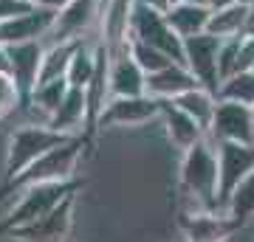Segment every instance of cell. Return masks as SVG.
<instances>
[{
  "label": "cell",
  "instance_id": "1",
  "mask_svg": "<svg viewBox=\"0 0 254 242\" xmlns=\"http://www.w3.org/2000/svg\"><path fill=\"white\" fill-rule=\"evenodd\" d=\"M218 149L206 135L195 146L184 152L181 161V192L184 197L192 200L195 211H218Z\"/></svg>",
  "mask_w": 254,
  "mask_h": 242
},
{
  "label": "cell",
  "instance_id": "2",
  "mask_svg": "<svg viewBox=\"0 0 254 242\" xmlns=\"http://www.w3.org/2000/svg\"><path fill=\"white\" fill-rule=\"evenodd\" d=\"M88 146V138L85 135H73L68 138L65 144L48 149L46 155H40L31 166L20 172L17 178L6 180V186L0 189V197H6L9 192L14 189H28V186H37V183H57V180H71L73 172H76V161H79L82 149Z\"/></svg>",
  "mask_w": 254,
  "mask_h": 242
},
{
  "label": "cell",
  "instance_id": "3",
  "mask_svg": "<svg viewBox=\"0 0 254 242\" xmlns=\"http://www.w3.org/2000/svg\"><path fill=\"white\" fill-rule=\"evenodd\" d=\"M82 189V180H57V183H37V186L20 189V200L14 203V208L9 211L6 220H0V234H9L11 228L28 225L46 217L54 206H60L65 197H71Z\"/></svg>",
  "mask_w": 254,
  "mask_h": 242
},
{
  "label": "cell",
  "instance_id": "4",
  "mask_svg": "<svg viewBox=\"0 0 254 242\" xmlns=\"http://www.w3.org/2000/svg\"><path fill=\"white\" fill-rule=\"evenodd\" d=\"M68 138H73V135L57 133V130H51L46 124H26L20 130H14L9 138V146H6V163H3L6 180L17 178L20 172L26 166H31L40 155H46L48 149L65 144Z\"/></svg>",
  "mask_w": 254,
  "mask_h": 242
},
{
  "label": "cell",
  "instance_id": "5",
  "mask_svg": "<svg viewBox=\"0 0 254 242\" xmlns=\"http://www.w3.org/2000/svg\"><path fill=\"white\" fill-rule=\"evenodd\" d=\"M130 40H141V43L164 51L173 62L184 65V40L170 28L161 9H150V6H138L136 3L133 17H130Z\"/></svg>",
  "mask_w": 254,
  "mask_h": 242
},
{
  "label": "cell",
  "instance_id": "6",
  "mask_svg": "<svg viewBox=\"0 0 254 242\" xmlns=\"http://www.w3.org/2000/svg\"><path fill=\"white\" fill-rule=\"evenodd\" d=\"M218 51H220V37L209 34H195L184 40V65L190 68L200 88L218 96L220 88V71H218Z\"/></svg>",
  "mask_w": 254,
  "mask_h": 242
},
{
  "label": "cell",
  "instance_id": "7",
  "mask_svg": "<svg viewBox=\"0 0 254 242\" xmlns=\"http://www.w3.org/2000/svg\"><path fill=\"white\" fill-rule=\"evenodd\" d=\"M206 138L215 144L229 141V144H249V146H254V113H252V107L237 104V101L218 99L212 124L206 130Z\"/></svg>",
  "mask_w": 254,
  "mask_h": 242
},
{
  "label": "cell",
  "instance_id": "8",
  "mask_svg": "<svg viewBox=\"0 0 254 242\" xmlns=\"http://www.w3.org/2000/svg\"><path fill=\"white\" fill-rule=\"evenodd\" d=\"M161 110L164 101L153 99L147 93H141V96H113L96 118V130L99 127H141L161 116Z\"/></svg>",
  "mask_w": 254,
  "mask_h": 242
},
{
  "label": "cell",
  "instance_id": "9",
  "mask_svg": "<svg viewBox=\"0 0 254 242\" xmlns=\"http://www.w3.org/2000/svg\"><path fill=\"white\" fill-rule=\"evenodd\" d=\"M73 203H76V194L65 197L60 206H54L46 217H40L34 223L11 228L9 240H14V242H65V237L71 234V225H73Z\"/></svg>",
  "mask_w": 254,
  "mask_h": 242
},
{
  "label": "cell",
  "instance_id": "10",
  "mask_svg": "<svg viewBox=\"0 0 254 242\" xmlns=\"http://www.w3.org/2000/svg\"><path fill=\"white\" fill-rule=\"evenodd\" d=\"M215 144V141H212ZM218 149V172H220V186H218V211H223L232 189L254 169V146L249 144H215Z\"/></svg>",
  "mask_w": 254,
  "mask_h": 242
},
{
  "label": "cell",
  "instance_id": "11",
  "mask_svg": "<svg viewBox=\"0 0 254 242\" xmlns=\"http://www.w3.org/2000/svg\"><path fill=\"white\" fill-rule=\"evenodd\" d=\"M102 0H71L68 6L57 11L48 43H79L88 40V28L99 17Z\"/></svg>",
  "mask_w": 254,
  "mask_h": 242
},
{
  "label": "cell",
  "instance_id": "12",
  "mask_svg": "<svg viewBox=\"0 0 254 242\" xmlns=\"http://www.w3.org/2000/svg\"><path fill=\"white\" fill-rule=\"evenodd\" d=\"M178 225L187 242H226L243 223L220 211H184Z\"/></svg>",
  "mask_w": 254,
  "mask_h": 242
},
{
  "label": "cell",
  "instance_id": "13",
  "mask_svg": "<svg viewBox=\"0 0 254 242\" xmlns=\"http://www.w3.org/2000/svg\"><path fill=\"white\" fill-rule=\"evenodd\" d=\"M57 11L37 6L28 14H20L14 20L0 23V45H17V43H46L54 26Z\"/></svg>",
  "mask_w": 254,
  "mask_h": 242
},
{
  "label": "cell",
  "instance_id": "14",
  "mask_svg": "<svg viewBox=\"0 0 254 242\" xmlns=\"http://www.w3.org/2000/svg\"><path fill=\"white\" fill-rule=\"evenodd\" d=\"M43 51L46 43H17L6 45V71L14 82H17L23 101L34 90L37 79H40V65H43Z\"/></svg>",
  "mask_w": 254,
  "mask_h": 242
},
{
  "label": "cell",
  "instance_id": "15",
  "mask_svg": "<svg viewBox=\"0 0 254 242\" xmlns=\"http://www.w3.org/2000/svg\"><path fill=\"white\" fill-rule=\"evenodd\" d=\"M108 85H110V99L113 96H141L147 93V73L136 65L127 48L110 51V71H108Z\"/></svg>",
  "mask_w": 254,
  "mask_h": 242
},
{
  "label": "cell",
  "instance_id": "16",
  "mask_svg": "<svg viewBox=\"0 0 254 242\" xmlns=\"http://www.w3.org/2000/svg\"><path fill=\"white\" fill-rule=\"evenodd\" d=\"M133 0H105L102 6V37L99 43L108 51H122L130 43V17H133Z\"/></svg>",
  "mask_w": 254,
  "mask_h": 242
},
{
  "label": "cell",
  "instance_id": "17",
  "mask_svg": "<svg viewBox=\"0 0 254 242\" xmlns=\"http://www.w3.org/2000/svg\"><path fill=\"white\" fill-rule=\"evenodd\" d=\"M192 88H198V82L190 73V68L181 62H170L161 71L147 73V96H153L158 101H173Z\"/></svg>",
  "mask_w": 254,
  "mask_h": 242
},
{
  "label": "cell",
  "instance_id": "18",
  "mask_svg": "<svg viewBox=\"0 0 254 242\" xmlns=\"http://www.w3.org/2000/svg\"><path fill=\"white\" fill-rule=\"evenodd\" d=\"M48 127L65 135H82V130H88V99H85V90L68 88L63 104L54 110Z\"/></svg>",
  "mask_w": 254,
  "mask_h": 242
},
{
  "label": "cell",
  "instance_id": "19",
  "mask_svg": "<svg viewBox=\"0 0 254 242\" xmlns=\"http://www.w3.org/2000/svg\"><path fill=\"white\" fill-rule=\"evenodd\" d=\"M209 14H212V9H209V6L184 3V0L170 3V6H167V11H164V17H167L170 28H173L181 40L195 37V34H203V31H206V26H209Z\"/></svg>",
  "mask_w": 254,
  "mask_h": 242
},
{
  "label": "cell",
  "instance_id": "20",
  "mask_svg": "<svg viewBox=\"0 0 254 242\" xmlns=\"http://www.w3.org/2000/svg\"><path fill=\"white\" fill-rule=\"evenodd\" d=\"M161 118H164V124H167V138H170L173 146L181 149V152H187L190 146H195V144L206 135L203 130H200L198 121H195L192 116H187L184 110H178L173 101H164Z\"/></svg>",
  "mask_w": 254,
  "mask_h": 242
},
{
  "label": "cell",
  "instance_id": "21",
  "mask_svg": "<svg viewBox=\"0 0 254 242\" xmlns=\"http://www.w3.org/2000/svg\"><path fill=\"white\" fill-rule=\"evenodd\" d=\"M68 79H51V82H37L34 90L26 96V104L31 110V116H37V124H46L51 121L54 110L63 104L65 93H68Z\"/></svg>",
  "mask_w": 254,
  "mask_h": 242
},
{
  "label": "cell",
  "instance_id": "22",
  "mask_svg": "<svg viewBox=\"0 0 254 242\" xmlns=\"http://www.w3.org/2000/svg\"><path fill=\"white\" fill-rule=\"evenodd\" d=\"M249 14H252V9L246 6L243 0H235V3H229L223 9H212L206 31L220 37V40L243 37L246 31H249Z\"/></svg>",
  "mask_w": 254,
  "mask_h": 242
},
{
  "label": "cell",
  "instance_id": "23",
  "mask_svg": "<svg viewBox=\"0 0 254 242\" xmlns=\"http://www.w3.org/2000/svg\"><path fill=\"white\" fill-rule=\"evenodd\" d=\"M173 104L178 110H184L187 116H192L195 121L200 124V130L206 133L209 124H212V116H215V107H218V96L215 93H209L206 88H192L187 93H181L178 99H173Z\"/></svg>",
  "mask_w": 254,
  "mask_h": 242
},
{
  "label": "cell",
  "instance_id": "24",
  "mask_svg": "<svg viewBox=\"0 0 254 242\" xmlns=\"http://www.w3.org/2000/svg\"><path fill=\"white\" fill-rule=\"evenodd\" d=\"M96 45L99 40H79V43L73 45V54H71V62H68V73H65V79L71 88H88V82H91L93 71H96Z\"/></svg>",
  "mask_w": 254,
  "mask_h": 242
},
{
  "label": "cell",
  "instance_id": "25",
  "mask_svg": "<svg viewBox=\"0 0 254 242\" xmlns=\"http://www.w3.org/2000/svg\"><path fill=\"white\" fill-rule=\"evenodd\" d=\"M73 45L76 43H48L43 51V65H40V79L37 82H51V79H65L68 62H71Z\"/></svg>",
  "mask_w": 254,
  "mask_h": 242
},
{
  "label": "cell",
  "instance_id": "26",
  "mask_svg": "<svg viewBox=\"0 0 254 242\" xmlns=\"http://www.w3.org/2000/svg\"><path fill=\"white\" fill-rule=\"evenodd\" d=\"M223 214H229L237 223H246L249 217H254V169L232 189L226 206H223Z\"/></svg>",
  "mask_w": 254,
  "mask_h": 242
},
{
  "label": "cell",
  "instance_id": "27",
  "mask_svg": "<svg viewBox=\"0 0 254 242\" xmlns=\"http://www.w3.org/2000/svg\"><path fill=\"white\" fill-rule=\"evenodd\" d=\"M218 99L254 107V71H237L232 76H226L218 88Z\"/></svg>",
  "mask_w": 254,
  "mask_h": 242
},
{
  "label": "cell",
  "instance_id": "28",
  "mask_svg": "<svg viewBox=\"0 0 254 242\" xmlns=\"http://www.w3.org/2000/svg\"><path fill=\"white\" fill-rule=\"evenodd\" d=\"M127 51H130V56L136 59V65L144 73H155V71H161V68H167V65L173 62L164 51H158V48H153V45L141 43V40H130V43H127Z\"/></svg>",
  "mask_w": 254,
  "mask_h": 242
},
{
  "label": "cell",
  "instance_id": "29",
  "mask_svg": "<svg viewBox=\"0 0 254 242\" xmlns=\"http://www.w3.org/2000/svg\"><path fill=\"white\" fill-rule=\"evenodd\" d=\"M20 104H23V93H20L17 82L9 76V71H0V121L11 116Z\"/></svg>",
  "mask_w": 254,
  "mask_h": 242
},
{
  "label": "cell",
  "instance_id": "30",
  "mask_svg": "<svg viewBox=\"0 0 254 242\" xmlns=\"http://www.w3.org/2000/svg\"><path fill=\"white\" fill-rule=\"evenodd\" d=\"M34 9H37L34 0H0V23L3 20H14L20 14H28Z\"/></svg>",
  "mask_w": 254,
  "mask_h": 242
},
{
  "label": "cell",
  "instance_id": "31",
  "mask_svg": "<svg viewBox=\"0 0 254 242\" xmlns=\"http://www.w3.org/2000/svg\"><path fill=\"white\" fill-rule=\"evenodd\" d=\"M37 6H43V9H51V11H60L63 6H68L71 0H34Z\"/></svg>",
  "mask_w": 254,
  "mask_h": 242
},
{
  "label": "cell",
  "instance_id": "32",
  "mask_svg": "<svg viewBox=\"0 0 254 242\" xmlns=\"http://www.w3.org/2000/svg\"><path fill=\"white\" fill-rule=\"evenodd\" d=\"M133 3H138V6H150V9H161V11H167V6H170L173 0H133Z\"/></svg>",
  "mask_w": 254,
  "mask_h": 242
},
{
  "label": "cell",
  "instance_id": "33",
  "mask_svg": "<svg viewBox=\"0 0 254 242\" xmlns=\"http://www.w3.org/2000/svg\"><path fill=\"white\" fill-rule=\"evenodd\" d=\"M229 3H235V0H209V9H223Z\"/></svg>",
  "mask_w": 254,
  "mask_h": 242
},
{
  "label": "cell",
  "instance_id": "34",
  "mask_svg": "<svg viewBox=\"0 0 254 242\" xmlns=\"http://www.w3.org/2000/svg\"><path fill=\"white\" fill-rule=\"evenodd\" d=\"M0 71H6V45H0Z\"/></svg>",
  "mask_w": 254,
  "mask_h": 242
},
{
  "label": "cell",
  "instance_id": "35",
  "mask_svg": "<svg viewBox=\"0 0 254 242\" xmlns=\"http://www.w3.org/2000/svg\"><path fill=\"white\" fill-rule=\"evenodd\" d=\"M249 9H252V14H249V31H246V34L254 37V6H249Z\"/></svg>",
  "mask_w": 254,
  "mask_h": 242
},
{
  "label": "cell",
  "instance_id": "36",
  "mask_svg": "<svg viewBox=\"0 0 254 242\" xmlns=\"http://www.w3.org/2000/svg\"><path fill=\"white\" fill-rule=\"evenodd\" d=\"M184 3H198V6H209V0H184Z\"/></svg>",
  "mask_w": 254,
  "mask_h": 242
},
{
  "label": "cell",
  "instance_id": "37",
  "mask_svg": "<svg viewBox=\"0 0 254 242\" xmlns=\"http://www.w3.org/2000/svg\"><path fill=\"white\" fill-rule=\"evenodd\" d=\"M243 3H246V6H254V0H243Z\"/></svg>",
  "mask_w": 254,
  "mask_h": 242
},
{
  "label": "cell",
  "instance_id": "38",
  "mask_svg": "<svg viewBox=\"0 0 254 242\" xmlns=\"http://www.w3.org/2000/svg\"><path fill=\"white\" fill-rule=\"evenodd\" d=\"M252 113H254V107H252Z\"/></svg>",
  "mask_w": 254,
  "mask_h": 242
},
{
  "label": "cell",
  "instance_id": "39",
  "mask_svg": "<svg viewBox=\"0 0 254 242\" xmlns=\"http://www.w3.org/2000/svg\"><path fill=\"white\" fill-rule=\"evenodd\" d=\"M252 71H254V68H252Z\"/></svg>",
  "mask_w": 254,
  "mask_h": 242
},
{
  "label": "cell",
  "instance_id": "40",
  "mask_svg": "<svg viewBox=\"0 0 254 242\" xmlns=\"http://www.w3.org/2000/svg\"><path fill=\"white\" fill-rule=\"evenodd\" d=\"M173 3H175V0H173Z\"/></svg>",
  "mask_w": 254,
  "mask_h": 242
}]
</instances>
